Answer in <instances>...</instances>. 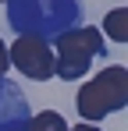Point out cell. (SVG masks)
Returning a JSON list of instances; mask_svg holds the SVG:
<instances>
[{
	"label": "cell",
	"mask_w": 128,
	"mask_h": 131,
	"mask_svg": "<svg viewBox=\"0 0 128 131\" xmlns=\"http://www.w3.org/2000/svg\"><path fill=\"white\" fill-rule=\"evenodd\" d=\"M85 21L82 0H7V25L18 36L32 39H61L64 32Z\"/></svg>",
	"instance_id": "6da1fadb"
},
{
	"label": "cell",
	"mask_w": 128,
	"mask_h": 131,
	"mask_svg": "<svg viewBox=\"0 0 128 131\" xmlns=\"http://www.w3.org/2000/svg\"><path fill=\"white\" fill-rule=\"evenodd\" d=\"M125 103H128V71L121 64H110L100 74H93L78 89V96H75V106H78L82 124H96V121H103L107 113L125 110Z\"/></svg>",
	"instance_id": "7a4b0ae2"
},
{
	"label": "cell",
	"mask_w": 128,
	"mask_h": 131,
	"mask_svg": "<svg viewBox=\"0 0 128 131\" xmlns=\"http://www.w3.org/2000/svg\"><path fill=\"white\" fill-rule=\"evenodd\" d=\"M53 43H57L53 46V78L75 82V78H85L93 57L103 53V32L93 25H78Z\"/></svg>",
	"instance_id": "3957f363"
},
{
	"label": "cell",
	"mask_w": 128,
	"mask_h": 131,
	"mask_svg": "<svg viewBox=\"0 0 128 131\" xmlns=\"http://www.w3.org/2000/svg\"><path fill=\"white\" fill-rule=\"evenodd\" d=\"M7 60L18 67L25 78H32V82L53 78V50H50V43H43V39L18 36L14 43L7 46Z\"/></svg>",
	"instance_id": "277c9868"
},
{
	"label": "cell",
	"mask_w": 128,
	"mask_h": 131,
	"mask_svg": "<svg viewBox=\"0 0 128 131\" xmlns=\"http://www.w3.org/2000/svg\"><path fill=\"white\" fill-rule=\"evenodd\" d=\"M29 121H32V110L25 92L14 82L0 78V131H29Z\"/></svg>",
	"instance_id": "5b68a950"
},
{
	"label": "cell",
	"mask_w": 128,
	"mask_h": 131,
	"mask_svg": "<svg viewBox=\"0 0 128 131\" xmlns=\"http://www.w3.org/2000/svg\"><path fill=\"white\" fill-rule=\"evenodd\" d=\"M103 32L114 39V43H125V39H128V11H125V7L107 11V18H103Z\"/></svg>",
	"instance_id": "8992f818"
},
{
	"label": "cell",
	"mask_w": 128,
	"mask_h": 131,
	"mask_svg": "<svg viewBox=\"0 0 128 131\" xmlns=\"http://www.w3.org/2000/svg\"><path fill=\"white\" fill-rule=\"evenodd\" d=\"M29 131H68V121H64L57 110H43L29 121Z\"/></svg>",
	"instance_id": "52a82bcc"
},
{
	"label": "cell",
	"mask_w": 128,
	"mask_h": 131,
	"mask_svg": "<svg viewBox=\"0 0 128 131\" xmlns=\"http://www.w3.org/2000/svg\"><path fill=\"white\" fill-rule=\"evenodd\" d=\"M7 67H11V60H7V43L0 39V78L7 74Z\"/></svg>",
	"instance_id": "ba28073f"
},
{
	"label": "cell",
	"mask_w": 128,
	"mask_h": 131,
	"mask_svg": "<svg viewBox=\"0 0 128 131\" xmlns=\"http://www.w3.org/2000/svg\"><path fill=\"white\" fill-rule=\"evenodd\" d=\"M68 131H100L96 124H75V128H68Z\"/></svg>",
	"instance_id": "9c48e42d"
},
{
	"label": "cell",
	"mask_w": 128,
	"mask_h": 131,
	"mask_svg": "<svg viewBox=\"0 0 128 131\" xmlns=\"http://www.w3.org/2000/svg\"><path fill=\"white\" fill-rule=\"evenodd\" d=\"M0 4H7V0H0Z\"/></svg>",
	"instance_id": "30bf717a"
}]
</instances>
